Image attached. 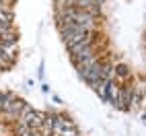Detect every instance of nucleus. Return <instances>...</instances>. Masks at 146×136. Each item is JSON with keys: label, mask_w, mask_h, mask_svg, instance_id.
<instances>
[{"label": "nucleus", "mask_w": 146, "mask_h": 136, "mask_svg": "<svg viewBox=\"0 0 146 136\" xmlns=\"http://www.w3.org/2000/svg\"><path fill=\"white\" fill-rule=\"evenodd\" d=\"M0 2H6V4H11V6H15V2H17V0H0Z\"/></svg>", "instance_id": "f257e3e1"}]
</instances>
